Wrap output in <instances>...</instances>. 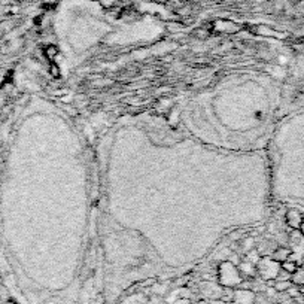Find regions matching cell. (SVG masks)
<instances>
[{"mask_svg":"<svg viewBox=\"0 0 304 304\" xmlns=\"http://www.w3.org/2000/svg\"><path fill=\"white\" fill-rule=\"evenodd\" d=\"M218 283L222 288H230V289H236L240 286V283L244 280L243 276L239 271V267L236 264H233L231 261H222L218 265Z\"/></svg>","mask_w":304,"mask_h":304,"instance_id":"1","label":"cell"},{"mask_svg":"<svg viewBox=\"0 0 304 304\" xmlns=\"http://www.w3.org/2000/svg\"><path fill=\"white\" fill-rule=\"evenodd\" d=\"M279 271H280V264L271 259V256H261V259L256 264V273L259 279H262L264 282L276 280Z\"/></svg>","mask_w":304,"mask_h":304,"instance_id":"2","label":"cell"},{"mask_svg":"<svg viewBox=\"0 0 304 304\" xmlns=\"http://www.w3.org/2000/svg\"><path fill=\"white\" fill-rule=\"evenodd\" d=\"M256 294L252 289H243V288H236L233 292V298L230 304H255Z\"/></svg>","mask_w":304,"mask_h":304,"instance_id":"3","label":"cell"},{"mask_svg":"<svg viewBox=\"0 0 304 304\" xmlns=\"http://www.w3.org/2000/svg\"><path fill=\"white\" fill-rule=\"evenodd\" d=\"M243 26L237 24L234 21L230 20H216L212 24V30L218 32V33H225V35H233V33H239L242 32Z\"/></svg>","mask_w":304,"mask_h":304,"instance_id":"4","label":"cell"},{"mask_svg":"<svg viewBox=\"0 0 304 304\" xmlns=\"http://www.w3.org/2000/svg\"><path fill=\"white\" fill-rule=\"evenodd\" d=\"M303 218H304V213L297 210V209H289L285 213V222L292 230H298L300 228V225L303 222Z\"/></svg>","mask_w":304,"mask_h":304,"instance_id":"5","label":"cell"},{"mask_svg":"<svg viewBox=\"0 0 304 304\" xmlns=\"http://www.w3.org/2000/svg\"><path fill=\"white\" fill-rule=\"evenodd\" d=\"M250 32L255 33V35H259V36H267V38H276V39H285L286 35L282 33V32H277L268 26H252L250 27Z\"/></svg>","mask_w":304,"mask_h":304,"instance_id":"6","label":"cell"},{"mask_svg":"<svg viewBox=\"0 0 304 304\" xmlns=\"http://www.w3.org/2000/svg\"><path fill=\"white\" fill-rule=\"evenodd\" d=\"M237 267H239V271H240V274L243 276V279H255V277L258 276V273H256V265L252 264V262H249V261H246V259H242Z\"/></svg>","mask_w":304,"mask_h":304,"instance_id":"7","label":"cell"},{"mask_svg":"<svg viewBox=\"0 0 304 304\" xmlns=\"http://www.w3.org/2000/svg\"><path fill=\"white\" fill-rule=\"evenodd\" d=\"M291 255H292V250H291V247H288V246H277L273 252H271V259H274L276 262H279V264H282L283 261H286V259H289L291 258Z\"/></svg>","mask_w":304,"mask_h":304,"instance_id":"8","label":"cell"},{"mask_svg":"<svg viewBox=\"0 0 304 304\" xmlns=\"http://www.w3.org/2000/svg\"><path fill=\"white\" fill-rule=\"evenodd\" d=\"M291 282H292V285H295L298 288L304 285V265L298 267L297 271L291 274Z\"/></svg>","mask_w":304,"mask_h":304,"instance_id":"9","label":"cell"},{"mask_svg":"<svg viewBox=\"0 0 304 304\" xmlns=\"http://www.w3.org/2000/svg\"><path fill=\"white\" fill-rule=\"evenodd\" d=\"M240 247H242V252L246 255L247 252H250L252 249H255V240H253V237H244V239H242L240 240Z\"/></svg>","mask_w":304,"mask_h":304,"instance_id":"10","label":"cell"},{"mask_svg":"<svg viewBox=\"0 0 304 304\" xmlns=\"http://www.w3.org/2000/svg\"><path fill=\"white\" fill-rule=\"evenodd\" d=\"M291 286H292V282H291V280H274V283H273V288L276 289L277 294L286 292Z\"/></svg>","mask_w":304,"mask_h":304,"instance_id":"11","label":"cell"},{"mask_svg":"<svg viewBox=\"0 0 304 304\" xmlns=\"http://www.w3.org/2000/svg\"><path fill=\"white\" fill-rule=\"evenodd\" d=\"M298 267H300V264H298L297 261H294V259H286V261H283V262L280 264V268L285 270V271H288L289 274L295 273Z\"/></svg>","mask_w":304,"mask_h":304,"instance_id":"12","label":"cell"},{"mask_svg":"<svg viewBox=\"0 0 304 304\" xmlns=\"http://www.w3.org/2000/svg\"><path fill=\"white\" fill-rule=\"evenodd\" d=\"M45 54H47V57L54 63V60H56V57L59 56V48L56 47V45H50V47H47V50H45Z\"/></svg>","mask_w":304,"mask_h":304,"instance_id":"13","label":"cell"},{"mask_svg":"<svg viewBox=\"0 0 304 304\" xmlns=\"http://www.w3.org/2000/svg\"><path fill=\"white\" fill-rule=\"evenodd\" d=\"M194 36H197L198 39H207L210 36V33L206 29H198V30L194 32Z\"/></svg>","mask_w":304,"mask_h":304,"instance_id":"14","label":"cell"},{"mask_svg":"<svg viewBox=\"0 0 304 304\" xmlns=\"http://www.w3.org/2000/svg\"><path fill=\"white\" fill-rule=\"evenodd\" d=\"M51 73H53V76H54V78H59V76H60V70H59V66H56L54 63L51 64Z\"/></svg>","mask_w":304,"mask_h":304,"instance_id":"15","label":"cell"},{"mask_svg":"<svg viewBox=\"0 0 304 304\" xmlns=\"http://www.w3.org/2000/svg\"><path fill=\"white\" fill-rule=\"evenodd\" d=\"M175 304H191V301L188 298H179Z\"/></svg>","mask_w":304,"mask_h":304,"instance_id":"16","label":"cell"},{"mask_svg":"<svg viewBox=\"0 0 304 304\" xmlns=\"http://www.w3.org/2000/svg\"><path fill=\"white\" fill-rule=\"evenodd\" d=\"M298 230H300V233L304 236V218H303V222H301V225H300V228H298Z\"/></svg>","mask_w":304,"mask_h":304,"instance_id":"17","label":"cell"},{"mask_svg":"<svg viewBox=\"0 0 304 304\" xmlns=\"http://www.w3.org/2000/svg\"><path fill=\"white\" fill-rule=\"evenodd\" d=\"M300 294H301V297H304V285L300 286Z\"/></svg>","mask_w":304,"mask_h":304,"instance_id":"18","label":"cell"}]
</instances>
